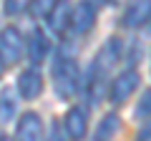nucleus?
I'll use <instances>...</instances> for the list:
<instances>
[{
  "label": "nucleus",
  "mask_w": 151,
  "mask_h": 141,
  "mask_svg": "<svg viewBox=\"0 0 151 141\" xmlns=\"http://www.w3.org/2000/svg\"><path fill=\"white\" fill-rule=\"evenodd\" d=\"M50 78H53V91L58 93V98L70 101L76 93H81V68H78V60L68 53H58L53 58V68H50Z\"/></svg>",
  "instance_id": "nucleus-1"
},
{
  "label": "nucleus",
  "mask_w": 151,
  "mask_h": 141,
  "mask_svg": "<svg viewBox=\"0 0 151 141\" xmlns=\"http://www.w3.org/2000/svg\"><path fill=\"white\" fill-rule=\"evenodd\" d=\"M141 83V76L136 68H126L121 70L119 76H113L111 83H108V101L113 103V106H121V103H126L131 96L136 93V88H139Z\"/></svg>",
  "instance_id": "nucleus-2"
},
{
  "label": "nucleus",
  "mask_w": 151,
  "mask_h": 141,
  "mask_svg": "<svg viewBox=\"0 0 151 141\" xmlns=\"http://www.w3.org/2000/svg\"><path fill=\"white\" fill-rule=\"evenodd\" d=\"M25 55V38L15 25H8L0 30V58L5 65H15Z\"/></svg>",
  "instance_id": "nucleus-3"
},
{
  "label": "nucleus",
  "mask_w": 151,
  "mask_h": 141,
  "mask_svg": "<svg viewBox=\"0 0 151 141\" xmlns=\"http://www.w3.org/2000/svg\"><path fill=\"white\" fill-rule=\"evenodd\" d=\"M50 50H53L50 35L40 25H35L30 30V35L25 38V55H28V60H30V65H33V68H38L40 63H45L48 55H50Z\"/></svg>",
  "instance_id": "nucleus-4"
},
{
  "label": "nucleus",
  "mask_w": 151,
  "mask_h": 141,
  "mask_svg": "<svg viewBox=\"0 0 151 141\" xmlns=\"http://www.w3.org/2000/svg\"><path fill=\"white\" fill-rule=\"evenodd\" d=\"M43 73H40V68H33V65H28V68L20 70V76H18L15 81V91L20 98H25V101H33V98H38L40 93H43Z\"/></svg>",
  "instance_id": "nucleus-5"
},
{
  "label": "nucleus",
  "mask_w": 151,
  "mask_h": 141,
  "mask_svg": "<svg viewBox=\"0 0 151 141\" xmlns=\"http://www.w3.org/2000/svg\"><path fill=\"white\" fill-rule=\"evenodd\" d=\"M60 124H63V131L70 141H83L88 134V111L83 106H70Z\"/></svg>",
  "instance_id": "nucleus-6"
},
{
  "label": "nucleus",
  "mask_w": 151,
  "mask_h": 141,
  "mask_svg": "<svg viewBox=\"0 0 151 141\" xmlns=\"http://www.w3.org/2000/svg\"><path fill=\"white\" fill-rule=\"evenodd\" d=\"M13 141H43V119L35 111H25L20 114L15 124V136Z\"/></svg>",
  "instance_id": "nucleus-7"
},
{
  "label": "nucleus",
  "mask_w": 151,
  "mask_h": 141,
  "mask_svg": "<svg viewBox=\"0 0 151 141\" xmlns=\"http://www.w3.org/2000/svg\"><path fill=\"white\" fill-rule=\"evenodd\" d=\"M70 3H53L45 15V25L48 30L53 33L55 38H65L68 35V28H70Z\"/></svg>",
  "instance_id": "nucleus-8"
},
{
  "label": "nucleus",
  "mask_w": 151,
  "mask_h": 141,
  "mask_svg": "<svg viewBox=\"0 0 151 141\" xmlns=\"http://www.w3.org/2000/svg\"><path fill=\"white\" fill-rule=\"evenodd\" d=\"M93 23H96V5H91V3H78V5L70 8V28H68V33L83 35V33H88L93 28Z\"/></svg>",
  "instance_id": "nucleus-9"
},
{
  "label": "nucleus",
  "mask_w": 151,
  "mask_h": 141,
  "mask_svg": "<svg viewBox=\"0 0 151 141\" xmlns=\"http://www.w3.org/2000/svg\"><path fill=\"white\" fill-rule=\"evenodd\" d=\"M146 23H151V3L149 0H141V3H131L124 10V18H121V25L124 28H144Z\"/></svg>",
  "instance_id": "nucleus-10"
},
{
  "label": "nucleus",
  "mask_w": 151,
  "mask_h": 141,
  "mask_svg": "<svg viewBox=\"0 0 151 141\" xmlns=\"http://www.w3.org/2000/svg\"><path fill=\"white\" fill-rule=\"evenodd\" d=\"M121 131V116L116 111H108L101 119V124L96 126V134H93V141H113Z\"/></svg>",
  "instance_id": "nucleus-11"
},
{
  "label": "nucleus",
  "mask_w": 151,
  "mask_h": 141,
  "mask_svg": "<svg viewBox=\"0 0 151 141\" xmlns=\"http://www.w3.org/2000/svg\"><path fill=\"white\" fill-rule=\"evenodd\" d=\"M18 114V96L10 88L0 91V124H10Z\"/></svg>",
  "instance_id": "nucleus-12"
},
{
  "label": "nucleus",
  "mask_w": 151,
  "mask_h": 141,
  "mask_svg": "<svg viewBox=\"0 0 151 141\" xmlns=\"http://www.w3.org/2000/svg\"><path fill=\"white\" fill-rule=\"evenodd\" d=\"M134 114H136V119L151 121V88H146V91L141 93V98H139V103H136Z\"/></svg>",
  "instance_id": "nucleus-13"
},
{
  "label": "nucleus",
  "mask_w": 151,
  "mask_h": 141,
  "mask_svg": "<svg viewBox=\"0 0 151 141\" xmlns=\"http://www.w3.org/2000/svg\"><path fill=\"white\" fill-rule=\"evenodd\" d=\"M45 141H70V139L65 136L63 124H60V121H50V129H48V136H45Z\"/></svg>",
  "instance_id": "nucleus-14"
},
{
  "label": "nucleus",
  "mask_w": 151,
  "mask_h": 141,
  "mask_svg": "<svg viewBox=\"0 0 151 141\" xmlns=\"http://www.w3.org/2000/svg\"><path fill=\"white\" fill-rule=\"evenodd\" d=\"M136 141H151V121H144L139 126V134H136Z\"/></svg>",
  "instance_id": "nucleus-15"
},
{
  "label": "nucleus",
  "mask_w": 151,
  "mask_h": 141,
  "mask_svg": "<svg viewBox=\"0 0 151 141\" xmlns=\"http://www.w3.org/2000/svg\"><path fill=\"white\" fill-rule=\"evenodd\" d=\"M25 3H20V0H18V3H8V5H5V13H8V15H18V13H23V10H25Z\"/></svg>",
  "instance_id": "nucleus-16"
},
{
  "label": "nucleus",
  "mask_w": 151,
  "mask_h": 141,
  "mask_svg": "<svg viewBox=\"0 0 151 141\" xmlns=\"http://www.w3.org/2000/svg\"><path fill=\"white\" fill-rule=\"evenodd\" d=\"M3 70H5V63H3V58H0V76H3Z\"/></svg>",
  "instance_id": "nucleus-17"
},
{
  "label": "nucleus",
  "mask_w": 151,
  "mask_h": 141,
  "mask_svg": "<svg viewBox=\"0 0 151 141\" xmlns=\"http://www.w3.org/2000/svg\"><path fill=\"white\" fill-rule=\"evenodd\" d=\"M0 141H10V136H5V134H0Z\"/></svg>",
  "instance_id": "nucleus-18"
}]
</instances>
